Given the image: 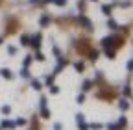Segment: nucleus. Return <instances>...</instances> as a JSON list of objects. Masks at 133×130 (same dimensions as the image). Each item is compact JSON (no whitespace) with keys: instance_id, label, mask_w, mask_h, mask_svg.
<instances>
[{"instance_id":"10","label":"nucleus","mask_w":133,"mask_h":130,"mask_svg":"<svg viewBox=\"0 0 133 130\" xmlns=\"http://www.w3.org/2000/svg\"><path fill=\"white\" fill-rule=\"evenodd\" d=\"M118 106H120V110H128V106H129V104H128V101H126V99H120Z\"/></svg>"},{"instance_id":"21","label":"nucleus","mask_w":133,"mask_h":130,"mask_svg":"<svg viewBox=\"0 0 133 130\" xmlns=\"http://www.w3.org/2000/svg\"><path fill=\"white\" fill-rule=\"evenodd\" d=\"M54 4H57V6H65L66 4V0H52Z\"/></svg>"},{"instance_id":"18","label":"nucleus","mask_w":133,"mask_h":130,"mask_svg":"<svg viewBox=\"0 0 133 130\" xmlns=\"http://www.w3.org/2000/svg\"><path fill=\"white\" fill-rule=\"evenodd\" d=\"M122 91H124V97H129V95H131V89H129V86H126Z\"/></svg>"},{"instance_id":"7","label":"nucleus","mask_w":133,"mask_h":130,"mask_svg":"<svg viewBox=\"0 0 133 130\" xmlns=\"http://www.w3.org/2000/svg\"><path fill=\"white\" fill-rule=\"evenodd\" d=\"M2 128H15V123H11V121H2Z\"/></svg>"},{"instance_id":"30","label":"nucleus","mask_w":133,"mask_h":130,"mask_svg":"<svg viewBox=\"0 0 133 130\" xmlns=\"http://www.w3.org/2000/svg\"><path fill=\"white\" fill-rule=\"evenodd\" d=\"M30 61H31V56H26V60H24V67H28Z\"/></svg>"},{"instance_id":"5","label":"nucleus","mask_w":133,"mask_h":130,"mask_svg":"<svg viewBox=\"0 0 133 130\" xmlns=\"http://www.w3.org/2000/svg\"><path fill=\"white\" fill-rule=\"evenodd\" d=\"M0 74H2L4 78H8V80H9V78H13V73H11L9 69H0Z\"/></svg>"},{"instance_id":"22","label":"nucleus","mask_w":133,"mask_h":130,"mask_svg":"<svg viewBox=\"0 0 133 130\" xmlns=\"http://www.w3.org/2000/svg\"><path fill=\"white\" fill-rule=\"evenodd\" d=\"M35 60H37V61H44V56H43L41 52H37V54H35Z\"/></svg>"},{"instance_id":"37","label":"nucleus","mask_w":133,"mask_h":130,"mask_svg":"<svg viewBox=\"0 0 133 130\" xmlns=\"http://www.w3.org/2000/svg\"><path fill=\"white\" fill-rule=\"evenodd\" d=\"M0 43H2V39H0Z\"/></svg>"},{"instance_id":"33","label":"nucleus","mask_w":133,"mask_h":130,"mask_svg":"<svg viewBox=\"0 0 133 130\" xmlns=\"http://www.w3.org/2000/svg\"><path fill=\"white\" fill-rule=\"evenodd\" d=\"M15 125H26V121H24V119H17V123H15Z\"/></svg>"},{"instance_id":"34","label":"nucleus","mask_w":133,"mask_h":130,"mask_svg":"<svg viewBox=\"0 0 133 130\" xmlns=\"http://www.w3.org/2000/svg\"><path fill=\"white\" fill-rule=\"evenodd\" d=\"M54 130H61V125H59V123H56V125H54Z\"/></svg>"},{"instance_id":"12","label":"nucleus","mask_w":133,"mask_h":130,"mask_svg":"<svg viewBox=\"0 0 133 130\" xmlns=\"http://www.w3.org/2000/svg\"><path fill=\"white\" fill-rule=\"evenodd\" d=\"M83 91H89L91 89V80H85V82H83V87H81Z\"/></svg>"},{"instance_id":"1","label":"nucleus","mask_w":133,"mask_h":130,"mask_svg":"<svg viewBox=\"0 0 133 130\" xmlns=\"http://www.w3.org/2000/svg\"><path fill=\"white\" fill-rule=\"evenodd\" d=\"M30 45L35 48V50H39L41 48V34H37V36H33V37H30Z\"/></svg>"},{"instance_id":"31","label":"nucleus","mask_w":133,"mask_h":130,"mask_svg":"<svg viewBox=\"0 0 133 130\" xmlns=\"http://www.w3.org/2000/svg\"><path fill=\"white\" fill-rule=\"evenodd\" d=\"M96 58H98V52H96V50H94V52H91V60H92V61H94V60H96Z\"/></svg>"},{"instance_id":"28","label":"nucleus","mask_w":133,"mask_h":130,"mask_svg":"<svg viewBox=\"0 0 133 130\" xmlns=\"http://www.w3.org/2000/svg\"><path fill=\"white\" fill-rule=\"evenodd\" d=\"M39 102H41V108H44V106H46V97H41Z\"/></svg>"},{"instance_id":"13","label":"nucleus","mask_w":133,"mask_h":130,"mask_svg":"<svg viewBox=\"0 0 133 130\" xmlns=\"http://www.w3.org/2000/svg\"><path fill=\"white\" fill-rule=\"evenodd\" d=\"M102 11H104V15H111V6H102Z\"/></svg>"},{"instance_id":"29","label":"nucleus","mask_w":133,"mask_h":130,"mask_svg":"<svg viewBox=\"0 0 133 130\" xmlns=\"http://www.w3.org/2000/svg\"><path fill=\"white\" fill-rule=\"evenodd\" d=\"M46 84L52 86V84H54V76H48V78H46Z\"/></svg>"},{"instance_id":"14","label":"nucleus","mask_w":133,"mask_h":130,"mask_svg":"<svg viewBox=\"0 0 133 130\" xmlns=\"http://www.w3.org/2000/svg\"><path fill=\"white\" fill-rule=\"evenodd\" d=\"M76 123H78V125H81V123H85V117H83L81 113H78V115H76Z\"/></svg>"},{"instance_id":"3","label":"nucleus","mask_w":133,"mask_h":130,"mask_svg":"<svg viewBox=\"0 0 133 130\" xmlns=\"http://www.w3.org/2000/svg\"><path fill=\"white\" fill-rule=\"evenodd\" d=\"M79 22H81L83 26H85L87 30H92V22H91V21H89L87 17H79Z\"/></svg>"},{"instance_id":"27","label":"nucleus","mask_w":133,"mask_h":130,"mask_svg":"<svg viewBox=\"0 0 133 130\" xmlns=\"http://www.w3.org/2000/svg\"><path fill=\"white\" fill-rule=\"evenodd\" d=\"M79 126V130H89V125H85V123H81V125H78Z\"/></svg>"},{"instance_id":"24","label":"nucleus","mask_w":133,"mask_h":130,"mask_svg":"<svg viewBox=\"0 0 133 130\" xmlns=\"http://www.w3.org/2000/svg\"><path fill=\"white\" fill-rule=\"evenodd\" d=\"M8 52L13 56V54H17V48H15V46H8Z\"/></svg>"},{"instance_id":"17","label":"nucleus","mask_w":133,"mask_h":130,"mask_svg":"<svg viewBox=\"0 0 133 130\" xmlns=\"http://www.w3.org/2000/svg\"><path fill=\"white\" fill-rule=\"evenodd\" d=\"M89 128H92V130H100V128H102V125H100V123H92V125H89Z\"/></svg>"},{"instance_id":"16","label":"nucleus","mask_w":133,"mask_h":130,"mask_svg":"<svg viewBox=\"0 0 133 130\" xmlns=\"http://www.w3.org/2000/svg\"><path fill=\"white\" fill-rule=\"evenodd\" d=\"M105 56L113 60V58H115V50H109V48H105Z\"/></svg>"},{"instance_id":"9","label":"nucleus","mask_w":133,"mask_h":130,"mask_svg":"<svg viewBox=\"0 0 133 130\" xmlns=\"http://www.w3.org/2000/svg\"><path fill=\"white\" fill-rule=\"evenodd\" d=\"M107 26H109L111 30H118V24H116L113 19H109V21H107Z\"/></svg>"},{"instance_id":"2","label":"nucleus","mask_w":133,"mask_h":130,"mask_svg":"<svg viewBox=\"0 0 133 130\" xmlns=\"http://www.w3.org/2000/svg\"><path fill=\"white\" fill-rule=\"evenodd\" d=\"M116 39H118V37H111V36H109V37H104V39H102V46H105V48H107V46H109V45H113Z\"/></svg>"},{"instance_id":"26","label":"nucleus","mask_w":133,"mask_h":130,"mask_svg":"<svg viewBox=\"0 0 133 130\" xmlns=\"http://www.w3.org/2000/svg\"><path fill=\"white\" fill-rule=\"evenodd\" d=\"M126 67H128V69H129V71H133V60H129V61H128V63H126Z\"/></svg>"},{"instance_id":"19","label":"nucleus","mask_w":133,"mask_h":130,"mask_svg":"<svg viewBox=\"0 0 133 130\" xmlns=\"http://www.w3.org/2000/svg\"><path fill=\"white\" fill-rule=\"evenodd\" d=\"M48 87H50V91H52V93H59V87L54 86V84H52V86H48Z\"/></svg>"},{"instance_id":"25","label":"nucleus","mask_w":133,"mask_h":130,"mask_svg":"<svg viewBox=\"0 0 133 130\" xmlns=\"http://www.w3.org/2000/svg\"><path fill=\"white\" fill-rule=\"evenodd\" d=\"M74 69L76 71H83V63H74Z\"/></svg>"},{"instance_id":"23","label":"nucleus","mask_w":133,"mask_h":130,"mask_svg":"<svg viewBox=\"0 0 133 130\" xmlns=\"http://www.w3.org/2000/svg\"><path fill=\"white\" fill-rule=\"evenodd\" d=\"M21 74H22L24 78H28V76H30V73H28V69H26V67H22V71H21Z\"/></svg>"},{"instance_id":"38","label":"nucleus","mask_w":133,"mask_h":130,"mask_svg":"<svg viewBox=\"0 0 133 130\" xmlns=\"http://www.w3.org/2000/svg\"><path fill=\"white\" fill-rule=\"evenodd\" d=\"M92 2H96V0H92Z\"/></svg>"},{"instance_id":"11","label":"nucleus","mask_w":133,"mask_h":130,"mask_svg":"<svg viewBox=\"0 0 133 130\" xmlns=\"http://www.w3.org/2000/svg\"><path fill=\"white\" fill-rule=\"evenodd\" d=\"M31 87L39 91V89H41V82H39V80H31Z\"/></svg>"},{"instance_id":"20","label":"nucleus","mask_w":133,"mask_h":130,"mask_svg":"<svg viewBox=\"0 0 133 130\" xmlns=\"http://www.w3.org/2000/svg\"><path fill=\"white\" fill-rule=\"evenodd\" d=\"M9 111H11V108H9V106H2V113H4V115H8Z\"/></svg>"},{"instance_id":"15","label":"nucleus","mask_w":133,"mask_h":130,"mask_svg":"<svg viewBox=\"0 0 133 130\" xmlns=\"http://www.w3.org/2000/svg\"><path fill=\"white\" fill-rule=\"evenodd\" d=\"M21 45H30V37L28 36H22L21 37Z\"/></svg>"},{"instance_id":"32","label":"nucleus","mask_w":133,"mask_h":130,"mask_svg":"<svg viewBox=\"0 0 133 130\" xmlns=\"http://www.w3.org/2000/svg\"><path fill=\"white\" fill-rule=\"evenodd\" d=\"M83 99H85L83 95H78V99H76V101H78V104H81V102H83Z\"/></svg>"},{"instance_id":"36","label":"nucleus","mask_w":133,"mask_h":130,"mask_svg":"<svg viewBox=\"0 0 133 130\" xmlns=\"http://www.w3.org/2000/svg\"><path fill=\"white\" fill-rule=\"evenodd\" d=\"M30 2H39V0H30Z\"/></svg>"},{"instance_id":"6","label":"nucleus","mask_w":133,"mask_h":130,"mask_svg":"<svg viewBox=\"0 0 133 130\" xmlns=\"http://www.w3.org/2000/svg\"><path fill=\"white\" fill-rule=\"evenodd\" d=\"M120 128H122L120 123H111V125H107V130H120Z\"/></svg>"},{"instance_id":"8","label":"nucleus","mask_w":133,"mask_h":130,"mask_svg":"<svg viewBox=\"0 0 133 130\" xmlns=\"http://www.w3.org/2000/svg\"><path fill=\"white\" fill-rule=\"evenodd\" d=\"M41 115H43L44 119H48V117H50V110H48L46 106H44V108H41Z\"/></svg>"},{"instance_id":"4","label":"nucleus","mask_w":133,"mask_h":130,"mask_svg":"<svg viewBox=\"0 0 133 130\" xmlns=\"http://www.w3.org/2000/svg\"><path fill=\"white\" fill-rule=\"evenodd\" d=\"M39 22H41V26H43V28H44V26H48V22H50V15H48V13H44L43 17H41V21H39Z\"/></svg>"},{"instance_id":"35","label":"nucleus","mask_w":133,"mask_h":130,"mask_svg":"<svg viewBox=\"0 0 133 130\" xmlns=\"http://www.w3.org/2000/svg\"><path fill=\"white\" fill-rule=\"evenodd\" d=\"M41 2H44V4H50V2H52V0H41Z\"/></svg>"}]
</instances>
